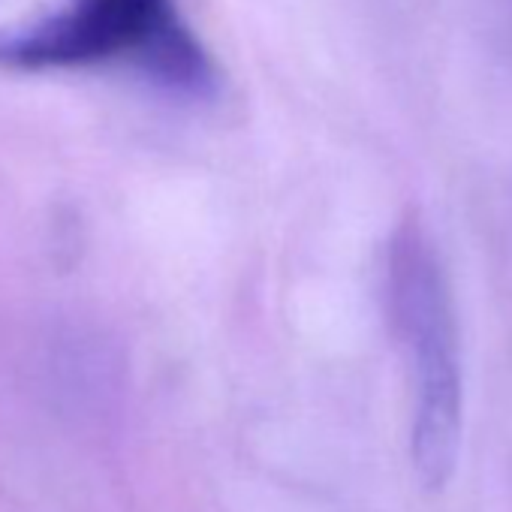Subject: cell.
Wrapping results in <instances>:
<instances>
[{"instance_id": "obj_2", "label": "cell", "mask_w": 512, "mask_h": 512, "mask_svg": "<svg viewBox=\"0 0 512 512\" xmlns=\"http://www.w3.org/2000/svg\"><path fill=\"white\" fill-rule=\"evenodd\" d=\"M389 308L416 383L413 464L428 488H443L461 443L458 329L443 269L413 223L389 247Z\"/></svg>"}, {"instance_id": "obj_1", "label": "cell", "mask_w": 512, "mask_h": 512, "mask_svg": "<svg viewBox=\"0 0 512 512\" xmlns=\"http://www.w3.org/2000/svg\"><path fill=\"white\" fill-rule=\"evenodd\" d=\"M0 67L19 73L127 67L181 97H208L217 88L214 64L175 0H55L0 28Z\"/></svg>"}]
</instances>
